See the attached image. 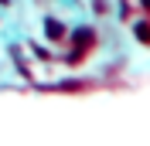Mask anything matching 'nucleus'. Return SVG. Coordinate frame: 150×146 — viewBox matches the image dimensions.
<instances>
[{"label": "nucleus", "mask_w": 150, "mask_h": 146, "mask_svg": "<svg viewBox=\"0 0 150 146\" xmlns=\"http://www.w3.org/2000/svg\"><path fill=\"white\" fill-rule=\"evenodd\" d=\"M140 4H143V7H150V0H140Z\"/></svg>", "instance_id": "4"}, {"label": "nucleus", "mask_w": 150, "mask_h": 146, "mask_svg": "<svg viewBox=\"0 0 150 146\" xmlns=\"http://www.w3.org/2000/svg\"><path fill=\"white\" fill-rule=\"evenodd\" d=\"M133 34L140 37V41H150V24H137V31Z\"/></svg>", "instance_id": "3"}, {"label": "nucleus", "mask_w": 150, "mask_h": 146, "mask_svg": "<svg viewBox=\"0 0 150 146\" xmlns=\"http://www.w3.org/2000/svg\"><path fill=\"white\" fill-rule=\"evenodd\" d=\"M85 44H92V31H89V27L75 31V48H79V55L85 51Z\"/></svg>", "instance_id": "1"}, {"label": "nucleus", "mask_w": 150, "mask_h": 146, "mask_svg": "<svg viewBox=\"0 0 150 146\" xmlns=\"http://www.w3.org/2000/svg\"><path fill=\"white\" fill-rule=\"evenodd\" d=\"M45 31H48V37H51V41L65 37V24H58V20H48V24H45Z\"/></svg>", "instance_id": "2"}, {"label": "nucleus", "mask_w": 150, "mask_h": 146, "mask_svg": "<svg viewBox=\"0 0 150 146\" xmlns=\"http://www.w3.org/2000/svg\"><path fill=\"white\" fill-rule=\"evenodd\" d=\"M0 4H7V0H0Z\"/></svg>", "instance_id": "5"}]
</instances>
